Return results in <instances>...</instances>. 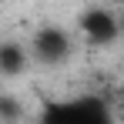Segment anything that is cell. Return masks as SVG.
Instances as JSON below:
<instances>
[{
  "label": "cell",
  "instance_id": "6da1fadb",
  "mask_svg": "<svg viewBox=\"0 0 124 124\" xmlns=\"http://www.w3.org/2000/svg\"><path fill=\"white\" fill-rule=\"evenodd\" d=\"M44 124H114V114L97 97H74L64 104H50Z\"/></svg>",
  "mask_w": 124,
  "mask_h": 124
},
{
  "label": "cell",
  "instance_id": "7a4b0ae2",
  "mask_svg": "<svg viewBox=\"0 0 124 124\" xmlns=\"http://www.w3.org/2000/svg\"><path fill=\"white\" fill-rule=\"evenodd\" d=\"M77 30L87 37V44L107 47L121 37V17L107 7H84L81 17H77Z\"/></svg>",
  "mask_w": 124,
  "mask_h": 124
},
{
  "label": "cell",
  "instance_id": "3957f363",
  "mask_svg": "<svg viewBox=\"0 0 124 124\" xmlns=\"http://www.w3.org/2000/svg\"><path fill=\"white\" fill-rule=\"evenodd\" d=\"M27 50L40 64H64L70 57V34L64 27H40Z\"/></svg>",
  "mask_w": 124,
  "mask_h": 124
},
{
  "label": "cell",
  "instance_id": "277c9868",
  "mask_svg": "<svg viewBox=\"0 0 124 124\" xmlns=\"http://www.w3.org/2000/svg\"><path fill=\"white\" fill-rule=\"evenodd\" d=\"M30 61V50L17 40H7L0 44V77H17Z\"/></svg>",
  "mask_w": 124,
  "mask_h": 124
},
{
  "label": "cell",
  "instance_id": "5b68a950",
  "mask_svg": "<svg viewBox=\"0 0 124 124\" xmlns=\"http://www.w3.org/2000/svg\"><path fill=\"white\" fill-rule=\"evenodd\" d=\"M20 117V101L10 94H0V124H14Z\"/></svg>",
  "mask_w": 124,
  "mask_h": 124
},
{
  "label": "cell",
  "instance_id": "8992f818",
  "mask_svg": "<svg viewBox=\"0 0 124 124\" xmlns=\"http://www.w3.org/2000/svg\"><path fill=\"white\" fill-rule=\"evenodd\" d=\"M117 111H121V114H124V97H121V101H117Z\"/></svg>",
  "mask_w": 124,
  "mask_h": 124
}]
</instances>
